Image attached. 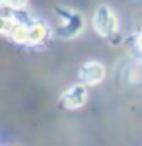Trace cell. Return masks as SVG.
<instances>
[{
    "mask_svg": "<svg viewBox=\"0 0 142 146\" xmlns=\"http://www.w3.org/2000/svg\"><path fill=\"white\" fill-rule=\"evenodd\" d=\"M92 25L96 29V33L103 39H117L119 43V20L115 16L113 8L107 4H99L94 10V18H92Z\"/></svg>",
    "mask_w": 142,
    "mask_h": 146,
    "instance_id": "6da1fadb",
    "label": "cell"
},
{
    "mask_svg": "<svg viewBox=\"0 0 142 146\" xmlns=\"http://www.w3.org/2000/svg\"><path fill=\"white\" fill-rule=\"evenodd\" d=\"M56 33L62 39H74L84 29V16L70 8H56Z\"/></svg>",
    "mask_w": 142,
    "mask_h": 146,
    "instance_id": "7a4b0ae2",
    "label": "cell"
},
{
    "mask_svg": "<svg viewBox=\"0 0 142 146\" xmlns=\"http://www.w3.org/2000/svg\"><path fill=\"white\" fill-rule=\"evenodd\" d=\"M86 101H88V86L82 84V82L70 86L60 96V105L66 107V109H80V107H84Z\"/></svg>",
    "mask_w": 142,
    "mask_h": 146,
    "instance_id": "3957f363",
    "label": "cell"
},
{
    "mask_svg": "<svg viewBox=\"0 0 142 146\" xmlns=\"http://www.w3.org/2000/svg\"><path fill=\"white\" fill-rule=\"evenodd\" d=\"M105 78V66L98 60H88L78 70V82L86 86H96Z\"/></svg>",
    "mask_w": 142,
    "mask_h": 146,
    "instance_id": "277c9868",
    "label": "cell"
},
{
    "mask_svg": "<svg viewBox=\"0 0 142 146\" xmlns=\"http://www.w3.org/2000/svg\"><path fill=\"white\" fill-rule=\"evenodd\" d=\"M45 37H47V27H45L43 23H31V25H29L27 45H37V43L45 41Z\"/></svg>",
    "mask_w": 142,
    "mask_h": 146,
    "instance_id": "5b68a950",
    "label": "cell"
},
{
    "mask_svg": "<svg viewBox=\"0 0 142 146\" xmlns=\"http://www.w3.org/2000/svg\"><path fill=\"white\" fill-rule=\"evenodd\" d=\"M18 25H20V22L16 20V16H10L8 12H4V14H2V22H0V31H2V35L10 37Z\"/></svg>",
    "mask_w": 142,
    "mask_h": 146,
    "instance_id": "8992f818",
    "label": "cell"
},
{
    "mask_svg": "<svg viewBox=\"0 0 142 146\" xmlns=\"http://www.w3.org/2000/svg\"><path fill=\"white\" fill-rule=\"evenodd\" d=\"M10 37L16 41V43H20V45H27V39H29V25L20 22V25L14 29V33H12Z\"/></svg>",
    "mask_w": 142,
    "mask_h": 146,
    "instance_id": "52a82bcc",
    "label": "cell"
},
{
    "mask_svg": "<svg viewBox=\"0 0 142 146\" xmlns=\"http://www.w3.org/2000/svg\"><path fill=\"white\" fill-rule=\"evenodd\" d=\"M29 0H2V6L6 10H14V12H20L27 6Z\"/></svg>",
    "mask_w": 142,
    "mask_h": 146,
    "instance_id": "ba28073f",
    "label": "cell"
},
{
    "mask_svg": "<svg viewBox=\"0 0 142 146\" xmlns=\"http://www.w3.org/2000/svg\"><path fill=\"white\" fill-rule=\"evenodd\" d=\"M134 43H136V49H138V51L142 53V33L136 37V41H134Z\"/></svg>",
    "mask_w": 142,
    "mask_h": 146,
    "instance_id": "9c48e42d",
    "label": "cell"
}]
</instances>
